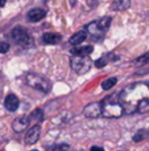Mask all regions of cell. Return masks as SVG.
Here are the masks:
<instances>
[{
  "mask_svg": "<svg viewBox=\"0 0 149 151\" xmlns=\"http://www.w3.org/2000/svg\"><path fill=\"white\" fill-rule=\"evenodd\" d=\"M119 98L123 99L124 104H128V106H133V110H136V106L140 101L149 98V82L135 83L129 88H126Z\"/></svg>",
  "mask_w": 149,
  "mask_h": 151,
  "instance_id": "cell-1",
  "label": "cell"
},
{
  "mask_svg": "<svg viewBox=\"0 0 149 151\" xmlns=\"http://www.w3.org/2000/svg\"><path fill=\"white\" fill-rule=\"evenodd\" d=\"M102 114L106 118H119L124 114V107L118 98L108 97L102 102Z\"/></svg>",
  "mask_w": 149,
  "mask_h": 151,
  "instance_id": "cell-2",
  "label": "cell"
},
{
  "mask_svg": "<svg viewBox=\"0 0 149 151\" xmlns=\"http://www.w3.org/2000/svg\"><path fill=\"white\" fill-rule=\"evenodd\" d=\"M11 39L15 41V44H17L21 48H31L34 44L33 37L23 27H15L11 32Z\"/></svg>",
  "mask_w": 149,
  "mask_h": 151,
  "instance_id": "cell-3",
  "label": "cell"
},
{
  "mask_svg": "<svg viewBox=\"0 0 149 151\" xmlns=\"http://www.w3.org/2000/svg\"><path fill=\"white\" fill-rule=\"evenodd\" d=\"M25 82L28 83L31 88L42 91V93H48V91L50 90V88H52L50 82L46 78L37 74V73H28L25 76Z\"/></svg>",
  "mask_w": 149,
  "mask_h": 151,
  "instance_id": "cell-4",
  "label": "cell"
},
{
  "mask_svg": "<svg viewBox=\"0 0 149 151\" xmlns=\"http://www.w3.org/2000/svg\"><path fill=\"white\" fill-rule=\"evenodd\" d=\"M91 63L87 56H73L70 58V65L75 73L78 74H84L91 69Z\"/></svg>",
  "mask_w": 149,
  "mask_h": 151,
  "instance_id": "cell-5",
  "label": "cell"
},
{
  "mask_svg": "<svg viewBox=\"0 0 149 151\" xmlns=\"http://www.w3.org/2000/svg\"><path fill=\"white\" fill-rule=\"evenodd\" d=\"M83 114L87 118H98L102 114V102H92L83 109Z\"/></svg>",
  "mask_w": 149,
  "mask_h": 151,
  "instance_id": "cell-6",
  "label": "cell"
},
{
  "mask_svg": "<svg viewBox=\"0 0 149 151\" xmlns=\"http://www.w3.org/2000/svg\"><path fill=\"white\" fill-rule=\"evenodd\" d=\"M41 134V126L40 125H34L26 131L25 135V145H34L40 138Z\"/></svg>",
  "mask_w": 149,
  "mask_h": 151,
  "instance_id": "cell-7",
  "label": "cell"
},
{
  "mask_svg": "<svg viewBox=\"0 0 149 151\" xmlns=\"http://www.w3.org/2000/svg\"><path fill=\"white\" fill-rule=\"evenodd\" d=\"M18 105H20V101L18 98L15 96V94H8L4 99V106L8 111H16L18 109Z\"/></svg>",
  "mask_w": 149,
  "mask_h": 151,
  "instance_id": "cell-8",
  "label": "cell"
},
{
  "mask_svg": "<svg viewBox=\"0 0 149 151\" xmlns=\"http://www.w3.org/2000/svg\"><path fill=\"white\" fill-rule=\"evenodd\" d=\"M28 125H29L28 117L21 115V117H17L12 122V129L16 131V133H21V131H24L26 127H28Z\"/></svg>",
  "mask_w": 149,
  "mask_h": 151,
  "instance_id": "cell-9",
  "label": "cell"
},
{
  "mask_svg": "<svg viewBox=\"0 0 149 151\" xmlns=\"http://www.w3.org/2000/svg\"><path fill=\"white\" fill-rule=\"evenodd\" d=\"M45 15H46V12H45V9H42V8H33V9H31L28 12V20L32 21V23H37V21L42 20V19L45 17Z\"/></svg>",
  "mask_w": 149,
  "mask_h": 151,
  "instance_id": "cell-10",
  "label": "cell"
},
{
  "mask_svg": "<svg viewBox=\"0 0 149 151\" xmlns=\"http://www.w3.org/2000/svg\"><path fill=\"white\" fill-rule=\"evenodd\" d=\"M86 32H87V33H90L91 36L96 37V39H102L103 35H104V32H103L102 29L99 28V25H98L96 21H92V23H90L89 25L86 27Z\"/></svg>",
  "mask_w": 149,
  "mask_h": 151,
  "instance_id": "cell-11",
  "label": "cell"
},
{
  "mask_svg": "<svg viewBox=\"0 0 149 151\" xmlns=\"http://www.w3.org/2000/svg\"><path fill=\"white\" fill-rule=\"evenodd\" d=\"M28 121L29 123H32V126L34 125H40V123L44 121V111H42L41 109H36L33 110V111L29 114L28 117Z\"/></svg>",
  "mask_w": 149,
  "mask_h": 151,
  "instance_id": "cell-12",
  "label": "cell"
},
{
  "mask_svg": "<svg viewBox=\"0 0 149 151\" xmlns=\"http://www.w3.org/2000/svg\"><path fill=\"white\" fill-rule=\"evenodd\" d=\"M86 39H87V32L86 31H78L70 37L69 41H70L71 45H75L77 47V45H79L81 42H83Z\"/></svg>",
  "mask_w": 149,
  "mask_h": 151,
  "instance_id": "cell-13",
  "label": "cell"
},
{
  "mask_svg": "<svg viewBox=\"0 0 149 151\" xmlns=\"http://www.w3.org/2000/svg\"><path fill=\"white\" fill-rule=\"evenodd\" d=\"M92 50H94L92 45H84V47H78L77 45L75 48L71 49V53L74 56H89V55H91Z\"/></svg>",
  "mask_w": 149,
  "mask_h": 151,
  "instance_id": "cell-14",
  "label": "cell"
},
{
  "mask_svg": "<svg viewBox=\"0 0 149 151\" xmlns=\"http://www.w3.org/2000/svg\"><path fill=\"white\" fill-rule=\"evenodd\" d=\"M131 7V0H114L111 4L112 11H126Z\"/></svg>",
  "mask_w": 149,
  "mask_h": 151,
  "instance_id": "cell-15",
  "label": "cell"
},
{
  "mask_svg": "<svg viewBox=\"0 0 149 151\" xmlns=\"http://www.w3.org/2000/svg\"><path fill=\"white\" fill-rule=\"evenodd\" d=\"M61 41V36L58 33H52V32H48L42 36V42L44 44H57Z\"/></svg>",
  "mask_w": 149,
  "mask_h": 151,
  "instance_id": "cell-16",
  "label": "cell"
},
{
  "mask_svg": "<svg viewBox=\"0 0 149 151\" xmlns=\"http://www.w3.org/2000/svg\"><path fill=\"white\" fill-rule=\"evenodd\" d=\"M149 138V131L148 130H139L136 134L133 135V142H136V143H139V142H143L144 139Z\"/></svg>",
  "mask_w": 149,
  "mask_h": 151,
  "instance_id": "cell-17",
  "label": "cell"
},
{
  "mask_svg": "<svg viewBox=\"0 0 149 151\" xmlns=\"http://www.w3.org/2000/svg\"><path fill=\"white\" fill-rule=\"evenodd\" d=\"M111 20H112V19H111L110 16H107V17L100 19V20L96 21V23H98V25H99V28L102 29L103 32H106V31L108 29V27L111 25Z\"/></svg>",
  "mask_w": 149,
  "mask_h": 151,
  "instance_id": "cell-18",
  "label": "cell"
},
{
  "mask_svg": "<svg viewBox=\"0 0 149 151\" xmlns=\"http://www.w3.org/2000/svg\"><path fill=\"white\" fill-rule=\"evenodd\" d=\"M116 82H118V78H115V77L107 78V80H104V81L102 82V88L104 89V90H108V89L114 88V86L116 85Z\"/></svg>",
  "mask_w": 149,
  "mask_h": 151,
  "instance_id": "cell-19",
  "label": "cell"
},
{
  "mask_svg": "<svg viewBox=\"0 0 149 151\" xmlns=\"http://www.w3.org/2000/svg\"><path fill=\"white\" fill-rule=\"evenodd\" d=\"M136 65H143V64H147V63H149V52H147V53H144V55H141L140 57H137L136 60L133 61Z\"/></svg>",
  "mask_w": 149,
  "mask_h": 151,
  "instance_id": "cell-20",
  "label": "cell"
},
{
  "mask_svg": "<svg viewBox=\"0 0 149 151\" xmlns=\"http://www.w3.org/2000/svg\"><path fill=\"white\" fill-rule=\"evenodd\" d=\"M70 149V146L66 143H61V145H55V146H53L50 151H69Z\"/></svg>",
  "mask_w": 149,
  "mask_h": 151,
  "instance_id": "cell-21",
  "label": "cell"
},
{
  "mask_svg": "<svg viewBox=\"0 0 149 151\" xmlns=\"http://www.w3.org/2000/svg\"><path fill=\"white\" fill-rule=\"evenodd\" d=\"M107 63H108V60H107V57H102V58H99V60H96L95 61V66L96 68H104L106 65H107Z\"/></svg>",
  "mask_w": 149,
  "mask_h": 151,
  "instance_id": "cell-22",
  "label": "cell"
},
{
  "mask_svg": "<svg viewBox=\"0 0 149 151\" xmlns=\"http://www.w3.org/2000/svg\"><path fill=\"white\" fill-rule=\"evenodd\" d=\"M9 50V44L5 41H0V53H7Z\"/></svg>",
  "mask_w": 149,
  "mask_h": 151,
  "instance_id": "cell-23",
  "label": "cell"
},
{
  "mask_svg": "<svg viewBox=\"0 0 149 151\" xmlns=\"http://www.w3.org/2000/svg\"><path fill=\"white\" fill-rule=\"evenodd\" d=\"M90 151H104L102 149V147H98V146H92L91 149H90Z\"/></svg>",
  "mask_w": 149,
  "mask_h": 151,
  "instance_id": "cell-24",
  "label": "cell"
},
{
  "mask_svg": "<svg viewBox=\"0 0 149 151\" xmlns=\"http://www.w3.org/2000/svg\"><path fill=\"white\" fill-rule=\"evenodd\" d=\"M5 3H7V0H0V7H4Z\"/></svg>",
  "mask_w": 149,
  "mask_h": 151,
  "instance_id": "cell-25",
  "label": "cell"
},
{
  "mask_svg": "<svg viewBox=\"0 0 149 151\" xmlns=\"http://www.w3.org/2000/svg\"><path fill=\"white\" fill-rule=\"evenodd\" d=\"M31 151H38V150H31Z\"/></svg>",
  "mask_w": 149,
  "mask_h": 151,
  "instance_id": "cell-26",
  "label": "cell"
},
{
  "mask_svg": "<svg viewBox=\"0 0 149 151\" xmlns=\"http://www.w3.org/2000/svg\"><path fill=\"white\" fill-rule=\"evenodd\" d=\"M49 151H50V150H49Z\"/></svg>",
  "mask_w": 149,
  "mask_h": 151,
  "instance_id": "cell-27",
  "label": "cell"
}]
</instances>
